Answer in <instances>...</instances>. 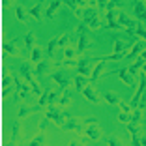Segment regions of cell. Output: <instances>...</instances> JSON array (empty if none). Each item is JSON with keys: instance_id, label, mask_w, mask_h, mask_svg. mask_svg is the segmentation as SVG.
<instances>
[{"instance_id": "1", "label": "cell", "mask_w": 146, "mask_h": 146, "mask_svg": "<svg viewBox=\"0 0 146 146\" xmlns=\"http://www.w3.org/2000/svg\"><path fill=\"white\" fill-rule=\"evenodd\" d=\"M21 77H23L26 82H28V84L32 86L34 94H38V96H41V94H43L41 86H39V84H38V81L34 79V71H32L30 64H23V66H21Z\"/></svg>"}, {"instance_id": "2", "label": "cell", "mask_w": 146, "mask_h": 146, "mask_svg": "<svg viewBox=\"0 0 146 146\" xmlns=\"http://www.w3.org/2000/svg\"><path fill=\"white\" fill-rule=\"evenodd\" d=\"M116 19H118V23H120V26L124 28L125 32H135V28L139 26V23H137V19H133V17H127L122 9H116Z\"/></svg>"}, {"instance_id": "3", "label": "cell", "mask_w": 146, "mask_h": 146, "mask_svg": "<svg viewBox=\"0 0 146 146\" xmlns=\"http://www.w3.org/2000/svg\"><path fill=\"white\" fill-rule=\"evenodd\" d=\"M45 118H49V122H54L56 125L64 127L66 116L62 114V112H60V109H56L54 105H49V107H47V114H45Z\"/></svg>"}, {"instance_id": "4", "label": "cell", "mask_w": 146, "mask_h": 146, "mask_svg": "<svg viewBox=\"0 0 146 146\" xmlns=\"http://www.w3.org/2000/svg\"><path fill=\"white\" fill-rule=\"evenodd\" d=\"M84 137H88L90 141H99L103 137V129L99 124H90V125H84Z\"/></svg>"}, {"instance_id": "5", "label": "cell", "mask_w": 146, "mask_h": 146, "mask_svg": "<svg viewBox=\"0 0 146 146\" xmlns=\"http://www.w3.org/2000/svg\"><path fill=\"white\" fill-rule=\"evenodd\" d=\"M146 49V41L144 39H139V41H135L133 45H131V49H129V52H127V58L129 60H137L139 56L142 54V51Z\"/></svg>"}, {"instance_id": "6", "label": "cell", "mask_w": 146, "mask_h": 146, "mask_svg": "<svg viewBox=\"0 0 146 146\" xmlns=\"http://www.w3.org/2000/svg\"><path fill=\"white\" fill-rule=\"evenodd\" d=\"M64 127H66V129H69V131H75V133L82 135V122H81V118H73V116H66Z\"/></svg>"}, {"instance_id": "7", "label": "cell", "mask_w": 146, "mask_h": 146, "mask_svg": "<svg viewBox=\"0 0 146 146\" xmlns=\"http://www.w3.org/2000/svg\"><path fill=\"white\" fill-rule=\"evenodd\" d=\"M90 64H92V58H90V56L79 58L77 75H84V77H88V79H90V75H92V71H90Z\"/></svg>"}, {"instance_id": "8", "label": "cell", "mask_w": 146, "mask_h": 146, "mask_svg": "<svg viewBox=\"0 0 146 146\" xmlns=\"http://www.w3.org/2000/svg\"><path fill=\"white\" fill-rule=\"evenodd\" d=\"M81 94L84 96V98L88 99L90 103H94V105H99V103H101V98H99V94L96 92V88H94L92 84H88V86L84 88V90L81 92Z\"/></svg>"}, {"instance_id": "9", "label": "cell", "mask_w": 146, "mask_h": 146, "mask_svg": "<svg viewBox=\"0 0 146 146\" xmlns=\"http://www.w3.org/2000/svg\"><path fill=\"white\" fill-rule=\"evenodd\" d=\"M133 13L137 21H146V0H137L133 4Z\"/></svg>"}, {"instance_id": "10", "label": "cell", "mask_w": 146, "mask_h": 146, "mask_svg": "<svg viewBox=\"0 0 146 146\" xmlns=\"http://www.w3.org/2000/svg\"><path fill=\"white\" fill-rule=\"evenodd\" d=\"M90 49H92V39L82 32L77 39V51H79V54H82L84 51H90Z\"/></svg>"}, {"instance_id": "11", "label": "cell", "mask_w": 146, "mask_h": 146, "mask_svg": "<svg viewBox=\"0 0 146 146\" xmlns=\"http://www.w3.org/2000/svg\"><path fill=\"white\" fill-rule=\"evenodd\" d=\"M15 88H17V94H15V99L17 101H21L23 98H25L26 94H28V88H32L28 82H21V79L15 77Z\"/></svg>"}, {"instance_id": "12", "label": "cell", "mask_w": 146, "mask_h": 146, "mask_svg": "<svg viewBox=\"0 0 146 146\" xmlns=\"http://www.w3.org/2000/svg\"><path fill=\"white\" fill-rule=\"evenodd\" d=\"M131 45H133V43L125 41V39H122V38H116L114 43H112V49H114V52H125V54H127Z\"/></svg>"}, {"instance_id": "13", "label": "cell", "mask_w": 146, "mask_h": 146, "mask_svg": "<svg viewBox=\"0 0 146 146\" xmlns=\"http://www.w3.org/2000/svg\"><path fill=\"white\" fill-rule=\"evenodd\" d=\"M116 73H118V77H120V81L124 82V84H127V86H133L135 84V75H133V73H129L127 68L118 69Z\"/></svg>"}, {"instance_id": "14", "label": "cell", "mask_w": 146, "mask_h": 146, "mask_svg": "<svg viewBox=\"0 0 146 146\" xmlns=\"http://www.w3.org/2000/svg\"><path fill=\"white\" fill-rule=\"evenodd\" d=\"M52 81H54L56 84L60 86L62 90H66V88L69 86V81L64 77V73H60V71H54V73H52Z\"/></svg>"}, {"instance_id": "15", "label": "cell", "mask_w": 146, "mask_h": 146, "mask_svg": "<svg viewBox=\"0 0 146 146\" xmlns=\"http://www.w3.org/2000/svg\"><path fill=\"white\" fill-rule=\"evenodd\" d=\"M105 62H107V60H103V58H101V60L96 64V68L92 69V75H90V81H92V82L99 79V75H101V71H103V68H105Z\"/></svg>"}, {"instance_id": "16", "label": "cell", "mask_w": 146, "mask_h": 146, "mask_svg": "<svg viewBox=\"0 0 146 146\" xmlns=\"http://www.w3.org/2000/svg\"><path fill=\"white\" fill-rule=\"evenodd\" d=\"M30 60L34 62V64H39L41 60H45V58H43V49L41 47H34L30 51Z\"/></svg>"}, {"instance_id": "17", "label": "cell", "mask_w": 146, "mask_h": 146, "mask_svg": "<svg viewBox=\"0 0 146 146\" xmlns=\"http://www.w3.org/2000/svg\"><path fill=\"white\" fill-rule=\"evenodd\" d=\"M60 2H62V0H52L51 6L47 8V11H45V17H47V19H54L56 11H58V6H60Z\"/></svg>"}, {"instance_id": "18", "label": "cell", "mask_w": 146, "mask_h": 146, "mask_svg": "<svg viewBox=\"0 0 146 146\" xmlns=\"http://www.w3.org/2000/svg\"><path fill=\"white\" fill-rule=\"evenodd\" d=\"M58 103H60V107H66V105L71 103V92H69V88L62 90V96H60V99H58Z\"/></svg>"}, {"instance_id": "19", "label": "cell", "mask_w": 146, "mask_h": 146, "mask_svg": "<svg viewBox=\"0 0 146 146\" xmlns=\"http://www.w3.org/2000/svg\"><path fill=\"white\" fill-rule=\"evenodd\" d=\"M43 6H45V2H39V4H36L34 8L30 9V17H34L36 21H39V19H41V9H43Z\"/></svg>"}, {"instance_id": "20", "label": "cell", "mask_w": 146, "mask_h": 146, "mask_svg": "<svg viewBox=\"0 0 146 146\" xmlns=\"http://www.w3.org/2000/svg\"><path fill=\"white\" fill-rule=\"evenodd\" d=\"M75 86H77V90L82 92L88 86V77H84V75H77L75 77Z\"/></svg>"}, {"instance_id": "21", "label": "cell", "mask_w": 146, "mask_h": 146, "mask_svg": "<svg viewBox=\"0 0 146 146\" xmlns=\"http://www.w3.org/2000/svg\"><path fill=\"white\" fill-rule=\"evenodd\" d=\"M15 41H17V39H13V41H4V45H2V47H4V51L9 52V54H13V56L19 54L17 47H15Z\"/></svg>"}, {"instance_id": "22", "label": "cell", "mask_w": 146, "mask_h": 146, "mask_svg": "<svg viewBox=\"0 0 146 146\" xmlns=\"http://www.w3.org/2000/svg\"><path fill=\"white\" fill-rule=\"evenodd\" d=\"M79 54L77 47H73V45H68V47L64 49V60H71V58H75V56Z\"/></svg>"}, {"instance_id": "23", "label": "cell", "mask_w": 146, "mask_h": 146, "mask_svg": "<svg viewBox=\"0 0 146 146\" xmlns=\"http://www.w3.org/2000/svg\"><path fill=\"white\" fill-rule=\"evenodd\" d=\"M39 105H36V107H21L19 109V118H25V116H28V114H32V112H36V111H39Z\"/></svg>"}, {"instance_id": "24", "label": "cell", "mask_w": 146, "mask_h": 146, "mask_svg": "<svg viewBox=\"0 0 146 146\" xmlns=\"http://www.w3.org/2000/svg\"><path fill=\"white\" fill-rule=\"evenodd\" d=\"M34 41H36V34L34 32H28V34L25 36V47L28 49V51H32V49H34Z\"/></svg>"}, {"instance_id": "25", "label": "cell", "mask_w": 146, "mask_h": 146, "mask_svg": "<svg viewBox=\"0 0 146 146\" xmlns=\"http://www.w3.org/2000/svg\"><path fill=\"white\" fill-rule=\"evenodd\" d=\"M47 68H49V60H41L39 64H36L34 75H43V73L47 71Z\"/></svg>"}, {"instance_id": "26", "label": "cell", "mask_w": 146, "mask_h": 146, "mask_svg": "<svg viewBox=\"0 0 146 146\" xmlns=\"http://www.w3.org/2000/svg\"><path fill=\"white\" fill-rule=\"evenodd\" d=\"M19 135H21V118H19L15 124H13V129H11V141H13V142H17Z\"/></svg>"}, {"instance_id": "27", "label": "cell", "mask_w": 146, "mask_h": 146, "mask_svg": "<svg viewBox=\"0 0 146 146\" xmlns=\"http://www.w3.org/2000/svg\"><path fill=\"white\" fill-rule=\"evenodd\" d=\"M15 17H17V21H26L28 19V13L25 11V8L23 6H15Z\"/></svg>"}, {"instance_id": "28", "label": "cell", "mask_w": 146, "mask_h": 146, "mask_svg": "<svg viewBox=\"0 0 146 146\" xmlns=\"http://www.w3.org/2000/svg\"><path fill=\"white\" fill-rule=\"evenodd\" d=\"M103 99L107 101V103H111V105H118L120 103V98H118L114 92H107V94L103 96Z\"/></svg>"}, {"instance_id": "29", "label": "cell", "mask_w": 146, "mask_h": 146, "mask_svg": "<svg viewBox=\"0 0 146 146\" xmlns=\"http://www.w3.org/2000/svg\"><path fill=\"white\" fill-rule=\"evenodd\" d=\"M43 142H45V133H41V131H39V133L36 135L30 142H28V146H43Z\"/></svg>"}, {"instance_id": "30", "label": "cell", "mask_w": 146, "mask_h": 146, "mask_svg": "<svg viewBox=\"0 0 146 146\" xmlns=\"http://www.w3.org/2000/svg\"><path fill=\"white\" fill-rule=\"evenodd\" d=\"M142 112L144 111H141V109H135V111L131 112V122H133V124H142Z\"/></svg>"}, {"instance_id": "31", "label": "cell", "mask_w": 146, "mask_h": 146, "mask_svg": "<svg viewBox=\"0 0 146 146\" xmlns=\"http://www.w3.org/2000/svg\"><path fill=\"white\" fill-rule=\"evenodd\" d=\"M49 94H51V90H43V94L39 96V107H45V105H49Z\"/></svg>"}, {"instance_id": "32", "label": "cell", "mask_w": 146, "mask_h": 146, "mask_svg": "<svg viewBox=\"0 0 146 146\" xmlns=\"http://www.w3.org/2000/svg\"><path fill=\"white\" fill-rule=\"evenodd\" d=\"M11 77H8V75H6V77H4V90H2V96H4V98H6V96H8V92H11V88H9V86H11Z\"/></svg>"}, {"instance_id": "33", "label": "cell", "mask_w": 146, "mask_h": 146, "mask_svg": "<svg viewBox=\"0 0 146 146\" xmlns=\"http://www.w3.org/2000/svg\"><path fill=\"white\" fill-rule=\"evenodd\" d=\"M124 56H127L125 52H112V54H109V56H103V60H122Z\"/></svg>"}, {"instance_id": "34", "label": "cell", "mask_w": 146, "mask_h": 146, "mask_svg": "<svg viewBox=\"0 0 146 146\" xmlns=\"http://www.w3.org/2000/svg\"><path fill=\"white\" fill-rule=\"evenodd\" d=\"M56 45H58V38H52L51 41H49V45H47V52H49V56H52V54H54Z\"/></svg>"}, {"instance_id": "35", "label": "cell", "mask_w": 146, "mask_h": 146, "mask_svg": "<svg viewBox=\"0 0 146 146\" xmlns=\"http://www.w3.org/2000/svg\"><path fill=\"white\" fill-rule=\"evenodd\" d=\"M69 45V34H62L60 38H58V47H68Z\"/></svg>"}, {"instance_id": "36", "label": "cell", "mask_w": 146, "mask_h": 146, "mask_svg": "<svg viewBox=\"0 0 146 146\" xmlns=\"http://www.w3.org/2000/svg\"><path fill=\"white\" fill-rule=\"evenodd\" d=\"M118 122H122V124H129V122H131V114L122 111L120 114H118Z\"/></svg>"}, {"instance_id": "37", "label": "cell", "mask_w": 146, "mask_h": 146, "mask_svg": "<svg viewBox=\"0 0 146 146\" xmlns=\"http://www.w3.org/2000/svg\"><path fill=\"white\" fill-rule=\"evenodd\" d=\"M135 34L139 36V39H144V41H146V28L142 25H139L137 28H135Z\"/></svg>"}, {"instance_id": "38", "label": "cell", "mask_w": 146, "mask_h": 146, "mask_svg": "<svg viewBox=\"0 0 146 146\" xmlns=\"http://www.w3.org/2000/svg\"><path fill=\"white\" fill-rule=\"evenodd\" d=\"M125 0H109V6L107 9H114V8H120V6H124Z\"/></svg>"}, {"instance_id": "39", "label": "cell", "mask_w": 146, "mask_h": 146, "mask_svg": "<svg viewBox=\"0 0 146 146\" xmlns=\"http://www.w3.org/2000/svg\"><path fill=\"white\" fill-rule=\"evenodd\" d=\"M107 142H109V146H124V142H122L118 137H109Z\"/></svg>"}, {"instance_id": "40", "label": "cell", "mask_w": 146, "mask_h": 146, "mask_svg": "<svg viewBox=\"0 0 146 146\" xmlns=\"http://www.w3.org/2000/svg\"><path fill=\"white\" fill-rule=\"evenodd\" d=\"M118 105H120V111H124V112H129V114L133 112V109L129 107V103H125V101H122V99H120V103H118Z\"/></svg>"}, {"instance_id": "41", "label": "cell", "mask_w": 146, "mask_h": 146, "mask_svg": "<svg viewBox=\"0 0 146 146\" xmlns=\"http://www.w3.org/2000/svg\"><path fill=\"white\" fill-rule=\"evenodd\" d=\"M47 124H49V118H43V120L39 122L38 129H39V131H41V133H45V127H47Z\"/></svg>"}, {"instance_id": "42", "label": "cell", "mask_w": 146, "mask_h": 146, "mask_svg": "<svg viewBox=\"0 0 146 146\" xmlns=\"http://www.w3.org/2000/svg\"><path fill=\"white\" fill-rule=\"evenodd\" d=\"M56 98H58V94H56V92H51V94H49V105H54Z\"/></svg>"}, {"instance_id": "43", "label": "cell", "mask_w": 146, "mask_h": 146, "mask_svg": "<svg viewBox=\"0 0 146 146\" xmlns=\"http://www.w3.org/2000/svg\"><path fill=\"white\" fill-rule=\"evenodd\" d=\"M69 146H86L84 142H81V141H71L69 142Z\"/></svg>"}, {"instance_id": "44", "label": "cell", "mask_w": 146, "mask_h": 146, "mask_svg": "<svg viewBox=\"0 0 146 146\" xmlns=\"http://www.w3.org/2000/svg\"><path fill=\"white\" fill-rule=\"evenodd\" d=\"M141 146H146V133L141 135Z\"/></svg>"}, {"instance_id": "45", "label": "cell", "mask_w": 146, "mask_h": 146, "mask_svg": "<svg viewBox=\"0 0 146 146\" xmlns=\"http://www.w3.org/2000/svg\"><path fill=\"white\" fill-rule=\"evenodd\" d=\"M139 75H142V77H146V64L142 66V69H141V73H139Z\"/></svg>"}, {"instance_id": "46", "label": "cell", "mask_w": 146, "mask_h": 146, "mask_svg": "<svg viewBox=\"0 0 146 146\" xmlns=\"http://www.w3.org/2000/svg\"><path fill=\"white\" fill-rule=\"evenodd\" d=\"M2 2H4V6H8V4H13L15 0H2Z\"/></svg>"}, {"instance_id": "47", "label": "cell", "mask_w": 146, "mask_h": 146, "mask_svg": "<svg viewBox=\"0 0 146 146\" xmlns=\"http://www.w3.org/2000/svg\"><path fill=\"white\" fill-rule=\"evenodd\" d=\"M141 58H142V60H144V62H146V49H144V51H142V54H141Z\"/></svg>"}, {"instance_id": "48", "label": "cell", "mask_w": 146, "mask_h": 146, "mask_svg": "<svg viewBox=\"0 0 146 146\" xmlns=\"http://www.w3.org/2000/svg\"><path fill=\"white\" fill-rule=\"evenodd\" d=\"M4 146H15V142H13V141H9V142H6Z\"/></svg>"}]
</instances>
